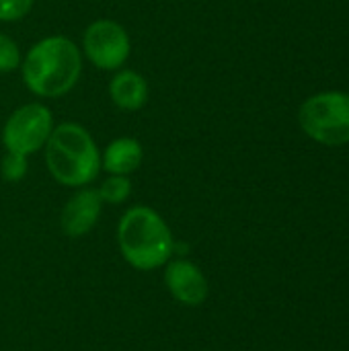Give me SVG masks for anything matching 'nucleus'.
Masks as SVG:
<instances>
[{"label":"nucleus","mask_w":349,"mask_h":351,"mask_svg":"<svg viewBox=\"0 0 349 351\" xmlns=\"http://www.w3.org/2000/svg\"><path fill=\"white\" fill-rule=\"evenodd\" d=\"M82 51L64 37L49 35L29 47L21 62V76L29 93L39 99H60L80 80Z\"/></svg>","instance_id":"obj_1"},{"label":"nucleus","mask_w":349,"mask_h":351,"mask_svg":"<svg viewBox=\"0 0 349 351\" xmlns=\"http://www.w3.org/2000/svg\"><path fill=\"white\" fill-rule=\"evenodd\" d=\"M123 261L136 271L163 269L175 257V237L167 220L150 206L128 208L115 230Z\"/></svg>","instance_id":"obj_2"},{"label":"nucleus","mask_w":349,"mask_h":351,"mask_svg":"<svg viewBox=\"0 0 349 351\" xmlns=\"http://www.w3.org/2000/svg\"><path fill=\"white\" fill-rule=\"evenodd\" d=\"M43 154L47 173L62 187H88L101 173V150L91 132L76 121L53 125Z\"/></svg>","instance_id":"obj_3"},{"label":"nucleus","mask_w":349,"mask_h":351,"mask_svg":"<svg viewBox=\"0 0 349 351\" xmlns=\"http://www.w3.org/2000/svg\"><path fill=\"white\" fill-rule=\"evenodd\" d=\"M298 123L317 144H349V93L323 90L309 97L298 109Z\"/></svg>","instance_id":"obj_4"},{"label":"nucleus","mask_w":349,"mask_h":351,"mask_svg":"<svg viewBox=\"0 0 349 351\" xmlns=\"http://www.w3.org/2000/svg\"><path fill=\"white\" fill-rule=\"evenodd\" d=\"M53 115L51 109L43 103H25L14 109L2 128V144L6 152L31 156L43 150L45 142L53 130Z\"/></svg>","instance_id":"obj_5"},{"label":"nucleus","mask_w":349,"mask_h":351,"mask_svg":"<svg viewBox=\"0 0 349 351\" xmlns=\"http://www.w3.org/2000/svg\"><path fill=\"white\" fill-rule=\"evenodd\" d=\"M82 58L95 68L117 72L130 60L132 39L123 25L113 19H97L82 33Z\"/></svg>","instance_id":"obj_6"},{"label":"nucleus","mask_w":349,"mask_h":351,"mask_svg":"<svg viewBox=\"0 0 349 351\" xmlns=\"http://www.w3.org/2000/svg\"><path fill=\"white\" fill-rule=\"evenodd\" d=\"M163 282L175 302L187 308L202 306L210 296V282L200 265L185 257L171 259L163 267Z\"/></svg>","instance_id":"obj_7"},{"label":"nucleus","mask_w":349,"mask_h":351,"mask_svg":"<svg viewBox=\"0 0 349 351\" xmlns=\"http://www.w3.org/2000/svg\"><path fill=\"white\" fill-rule=\"evenodd\" d=\"M103 202L95 187H80L72 193V197L64 204L60 212V228L68 239H80L88 234L103 212Z\"/></svg>","instance_id":"obj_8"},{"label":"nucleus","mask_w":349,"mask_h":351,"mask_svg":"<svg viewBox=\"0 0 349 351\" xmlns=\"http://www.w3.org/2000/svg\"><path fill=\"white\" fill-rule=\"evenodd\" d=\"M150 86L148 80L136 72L121 68L109 80V99L121 111H138L148 103Z\"/></svg>","instance_id":"obj_9"},{"label":"nucleus","mask_w":349,"mask_h":351,"mask_svg":"<svg viewBox=\"0 0 349 351\" xmlns=\"http://www.w3.org/2000/svg\"><path fill=\"white\" fill-rule=\"evenodd\" d=\"M142 160H144L142 144L132 136H121L105 146L101 154V171H105L107 175L130 177L140 169Z\"/></svg>","instance_id":"obj_10"},{"label":"nucleus","mask_w":349,"mask_h":351,"mask_svg":"<svg viewBox=\"0 0 349 351\" xmlns=\"http://www.w3.org/2000/svg\"><path fill=\"white\" fill-rule=\"evenodd\" d=\"M132 181L125 175H107V179H103V183L97 187L101 202L107 206L125 204L132 195Z\"/></svg>","instance_id":"obj_11"},{"label":"nucleus","mask_w":349,"mask_h":351,"mask_svg":"<svg viewBox=\"0 0 349 351\" xmlns=\"http://www.w3.org/2000/svg\"><path fill=\"white\" fill-rule=\"evenodd\" d=\"M29 173V156L6 152L2 162H0V175L8 183H19L27 177Z\"/></svg>","instance_id":"obj_12"},{"label":"nucleus","mask_w":349,"mask_h":351,"mask_svg":"<svg viewBox=\"0 0 349 351\" xmlns=\"http://www.w3.org/2000/svg\"><path fill=\"white\" fill-rule=\"evenodd\" d=\"M21 62H23V53L19 43L6 33H0V74H10L19 70Z\"/></svg>","instance_id":"obj_13"},{"label":"nucleus","mask_w":349,"mask_h":351,"mask_svg":"<svg viewBox=\"0 0 349 351\" xmlns=\"http://www.w3.org/2000/svg\"><path fill=\"white\" fill-rule=\"evenodd\" d=\"M35 0H0V23H16L25 19Z\"/></svg>","instance_id":"obj_14"}]
</instances>
